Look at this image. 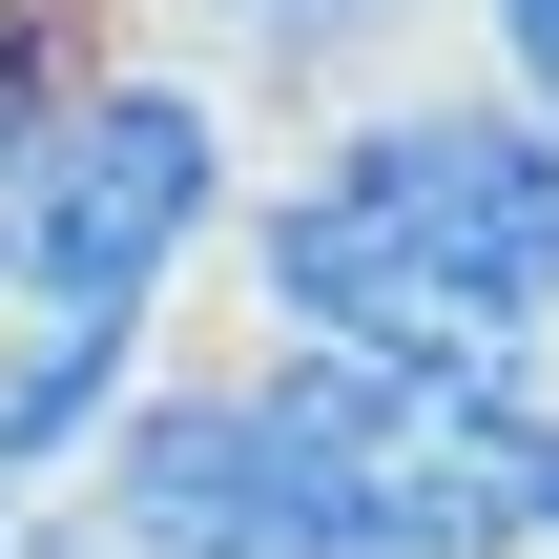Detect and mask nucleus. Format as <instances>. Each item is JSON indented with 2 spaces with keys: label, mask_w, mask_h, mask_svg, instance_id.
<instances>
[{
  "label": "nucleus",
  "mask_w": 559,
  "mask_h": 559,
  "mask_svg": "<svg viewBox=\"0 0 559 559\" xmlns=\"http://www.w3.org/2000/svg\"><path fill=\"white\" fill-rule=\"evenodd\" d=\"M0 539H21V477H0Z\"/></svg>",
  "instance_id": "nucleus-9"
},
{
  "label": "nucleus",
  "mask_w": 559,
  "mask_h": 559,
  "mask_svg": "<svg viewBox=\"0 0 559 559\" xmlns=\"http://www.w3.org/2000/svg\"><path fill=\"white\" fill-rule=\"evenodd\" d=\"M83 62H104L83 0H0V290H21V187H41V124H62Z\"/></svg>",
  "instance_id": "nucleus-4"
},
{
  "label": "nucleus",
  "mask_w": 559,
  "mask_h": 559,
  "mask_svg": "<svg viewBox=\"0 0 559 559\" xmlns=\"http://www.w3.org/2000/svg\"><path fill=\"white\" fill-rule=\"evenodd\" d=\"M228 270L270 311V353L559 394V145L498 83H353L311 124V166H270L228 207Z\"/></svg>",
  "instance_id": "nucleus-1"
},
{
  "label": "nucleus",
  "mask_w": 559,
  "mask_h": 559,
  "mask_svg": "<svg viewBox=\"0 0 559 559\" xmlns=\"http://www.w3.org/2000/svg\"><path fill=\"white\" fill-rule=\"evenodd\" d=\"M145 332L166 311H0V477H83V436L145 394Z\"/></svg>",
  "instance_id": "nucleus-3"
},
{
  "label": "nucleus",
  "mask_w": 559,
  "mask_h": 559,
  "mask_svg": "<svg viewBox=\"0 0 559 559\" xmlns=\"http://www.w3.org/2000/svg\"><path fill=\"white\" fill-rule=\"evenodd\" d=\"M249 166H228V83L207 62H145L104 41L41 124V187H21V290L0 311H166L207 249H228Z\"/></svg>",
  "instance_id": "nucleus-2"
},
{
  "label": "nucleus",
  "mask_w": 559,
  "mask_h": 559,
  "mask_svg": "<svg viewBox=\"0 0 559 559\" xmlns=\"http://www.w3.org/2000/svg\"><path fill=\"white\" fill-rule=\"evenodd\" d=\"M456 21H477V83L559 145V0H456Z\"/></svg>",
  "instance_id": "nucleus-6"
},
{
  "label": "nucleus",
  "mask_w": 559,
  "mask_h": 559,
  "mask_svg": "<svg viewBox=\"0 0 559 559\" xmlns=\"http://www.w3.org/2000/svg\"><path fill=\"white\" fill-rule=\"evenodd\" d=\"M207 21H228L270 83H373V41H415L436 0H207Z\"/></svg>",
  "instance_id": "nucleus-5"
},
{
  "label": "nucleus",
  "mask_w": 559,
  "mask_h": 559,
  "mask_svg": "<svg viewBox=\"0 0 559 559\" xmlns=\"http://www.w3.org/2000/svg\"><path fill=\"white\" fill-rule=\"evenodd\" d=\"M519 559H559V394L519 415Z\"/></svg>",
  "instance_id": "nucleus-8"
},
{
  "label": "nucleus",
  "mask_w": 559,
  "mask_h": 559,
  "mask_svg": "<svg viewBox=\"0 0 559 559\" xmlns=\"http://www.w3.org/2000/svg\"><path fill=\"white\" fill-rule=\"evenodd\" d=\"M0 559H187V539H145V519H124L104 477H41V498H21V539H0Z\"/></svg>",
  "instance_id": "nucleus-7"
}]
</instances>
